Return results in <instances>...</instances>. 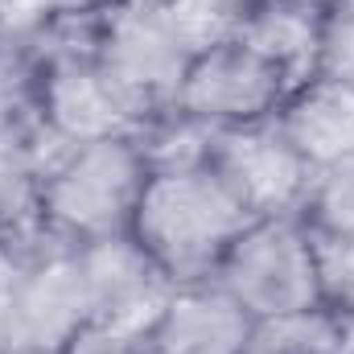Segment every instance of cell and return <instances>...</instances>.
<instances>
[{"mask_svg": "<svg viewBox=\"0 0 354 354\" xmlns=\"http://www.w3.org/2000/svg\"><path fill=\"white\" fill-rule=\"evenodd\" d=\"M301 4H317V8H330V4H338V0H301Z\"/></svg>", "mask_w": 354, "mask_h": 354, "instance_id": "18", "label": "cell"}, {"mask_svg": "<svg viewBox=\"0 0 354 354\" xmlns=\"http://www.w3.org/2000/svg\"><path fill=\"white\" fill-rule=\"evenodd\" d=\"M252 322L322 305L317 243L297 214L252 218L210 276Z\"/></svg>", "mask_w": 354, "mask_h": 354, "instance_id": "3", "label": "cell"}, {"mask_svg": "<svg viewBox=\"0 0 354 354\" xmlns=\"http://www.w3.org/2000/svg\"><path fill=\"white\" fill-rule=\"evenodd\" d=\"M248 223L252 214L235 202L218 174L206 161H189L149 174L128 235L169 280V288H181L210 280Z\"/></svg>", "mask_w": 354, "mask_h": 354, "instance_id": "1", "label": "cell"}, {"mask_svg": "<svg viewBox=\"0 0 354 354\" xmlns=\"http://www.w3.org/2000/svg\"><path fill=\"white\" fill-rule=\"evenodd\" d=\"M83 284L91 297V317L111 322H153L169 297V280L149 264L132 235H107L75 248Z\"/></svg>", "mask_w": 354, "mask_h": 354, "instance_id": "9", "label": "cell"}, {"mask_svg": "<svg viewBox=\"0 0 354 354\" xmlns=\"http://www.w3.org/2000/svg\"><path fill=\"white\" fill-rule=\"evenodd\" d=\"M288 145L317 169H354V87L305 79L276 115Z\"/></svg>", "mask_w": 354, "mask_h": 354, "instance_id": "10", "label": "cell"}, {"mask_svg": "<svg viewBox=\"0 0 354 354\" xmlns=\"http://www.w3.org/2000/svg\"><path fill=\"white\" fill-rule=\"evenodd\" d=\"M317 243V280L322 305L354 330V235L313 239Z\"/></svg>", "mask_w": 354, "mask_h": 354, "instance_id": "16", "label": "cell"}, {"mask_svg": "<svg viewBox=\"0 0 354 354\" xmlns=\"http://www.w3.org/2000/svg\"><path fill=\"white\" fill-rule=\"evenodd\" d=\"M37 111L46 128L71 149L124 132H140L149 120L145 111L115 87V79L99 66L87 50H58L50 66L37 75Z\"/></svg>", "mask_w": 354, "mask_h": 354, "instance_id": "7", "label": "cell"}, {"mask_svg": "<svg viewBox=\"0 0 354 354\" xmlns=\"http://www.w3.org/2000/svg\"><path fill=\"white\" fill-rule=\"evenodd\" d=\"M165 4L174 12L181 37L198 54L218 41H235L256 0H165Z\"/></svg>", "mask_w": 354, "mask_h": 354, "instance_id": "14", "label": "cell"}, {"mask_svg": "<svg viewBox=\"0 0 354 354\" xmlns=\"http://www.w3.org/2000/svg\"><path fill=\"white\" fill-rule=\"evenodd\" d=\"M313 79L354 87V0H338L322 12V41H317Z\"/></svg>", "mask_w": 354, "mask_h": 354, "instance_id": "15", "label": "cell"}, {"mask_svg": "<svg viewBox=\"0 0 354 354\" xmlns=\"http://www.w3.org/2000/svg\"><path fill=\"white\" fill-rule=\"evenodd\" d=\"M292 91H297V79L280 62L264 58L260 50L235 37L210 50H198L189 58L169 111L206 132L252 128V124L276 120Z\"/></svg>", "mask_w": 354, "mask_h": 354, "instance_id": "5", "label": "cell"}, {"mask_svg": "<svg viewBox=\"0 0 354 354\" xmlns=\"http://www.w3.org/2000/svg\"><path fill=\"white\" fill-rule=\"evenodd\" d=\"M351 326L334 317L326 305L264 317L252 330L248 354H351Z\"/></svg>", "mask_w": 354, "mask_h": 354, "instance_id": "12", "label": "cell"}, {"mask_svg": "<svg viewBox=\"0 0 354 354\" xmlns=\"http://www.w3.org/2000/svg\"><path fill=\"white\" fill-rule=\"evenodd\" d=\"M153 174L140 132L71 145L46 174L37 177V218L50 235L71 248L128 235L145 181Z\"/></svg>", "mask_w": 354, "mask_h": 354, "instance_id": "2", "label": "cell"}, {"mask_svg": "<svg viewBox=\"0 0 354 354\" xmlns=\"http://www.w3.org/2000/svg\"><path fill=\"white\" fill-rule=\"evenodd\" d=\"M91 54L145 120L174 107L177 83L194 58L165 0H107L91 33Z\"/></svg>", "mask_w": 354, "mask_h": 354, "instance_id": "4", "label": "cell"}, {"mask_svg": "<svg viewBox=\"0 0 354 354\" xmlns=\"http://www.w3.org/2000/svg\"><path fill=\"white\" fill-rule=\"evenodd\" d=\"M297 218L313 239L354 235V169H317Z\"/></svg>", "mask_w": 354, "mask_h": 354, "instance_id": "13", "label": "cell"}, {"mask_svg": "<svg viewBox=\"0 0 354 354\" xmlns=\"http://www.w3.org/2000/svg\"><path fill=\"white\" fill-rule=\"evenodd\" d=\"M218 181L235 194V202L252 218H280L297 214L309 189L313 169L305 157L288 145L276 120L252 124V128H227L210 132L206 157H202Z\"/></svg>", "mask_w": 354, "mask_h": 354, "instance_id": "6", "label": "cell"}, {"mask_svg": "<svg viewBox=\"0 0 354 354\" xmlns=\"http://www.w3.org/2000/svg\"><path fill=\"white\" fill-rule=\"evenodd\" d=\"M21 202L37 206V177H33L25 132L17 128V115H12V120H0V218Z\"/></svg>", "mask_w": 354, "mask_h": 354, "instance_id": "17", "label": "cell"}, {"mask_svg": "<svg viewBox=\"0 0 354 354\" xmlns=\"http://www.w3.org/2000/svg\"><path fill=\"white\" fill-rule=\"evenodd\" d=\"M252 313H243L214 280L169 288L153 326L149 354H248Z\"/></svg>", "mask_w": 354, "mask_h": 354, "instance_id": "8", "label": "cell"}, {"mask_svg": "<svg viewBox=\"0 0 354 354\" xmlns=\"http://www.w3.org/2000/svg\"><path fill=\"white\" fill-rule=\"evenodd\" d=\"M322 12L317 4H301V0H256L239 41L260 50L264 58L280 62L297 87L305 79H313V62H317V41H322Z\"/></svg>", "mask_w": 354, "mask_h": 354, "instance_id": "11", "label": "cell"}]
</instances>
